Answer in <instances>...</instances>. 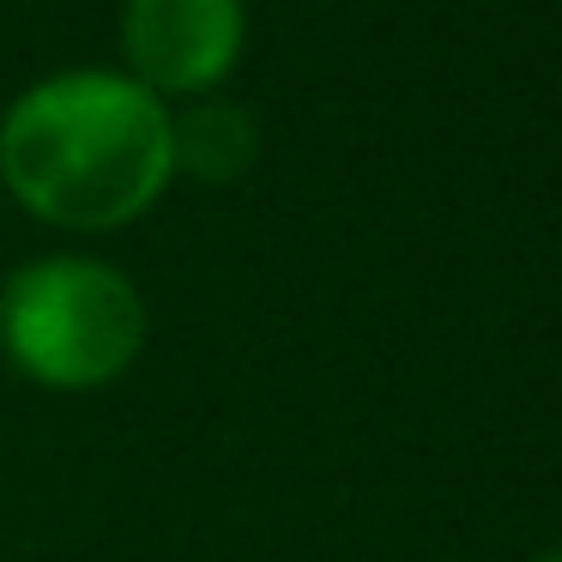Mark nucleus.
<instances>
[{
	"label": "nucleus",
	"mask_w": 562,
	"mask_h": 562,
	"mask_svg": "<svg viewBox=\"0 0 562 562\" xmlns=\"http://www.w3.org/2000/svg\"><path fill=\"white\" fill-rule=\"evenodd\" d=\"M146 345V296L91 255H43L0 284V351L43 387H103Z\"/></svg>",
	"instance_id": "f03ea898"
},
{
	"label": "nucleus",
	"mask_w": 562,
	"mask_h": 562,
	"mask_svg": "<svg viewBox=\"0 0 562 562\" xmlns=\"http://www.w3.org/2000/svg\"><path fill=\"white\" fill-rule=\"evenodd\" d=\"M170 134H176V170L200 176V182H231L260 151L255 122L236 103H194L188 115H170Z\"/></svg>",
	"instance_id": "20e7f679"
},
{
	"label": "nucleus",
	"mask_w": 562,
	"mask_h": 562,
	"mask_svg": "<svg viewBox=\"0 0 562 562\" xmlns=\"http://www.w3.org/2000/svg\"><path fill=\"white\" fill-rule=\"evenodd\" d=\"M538 562H562V550H544V557H538Z\"/></svg>",
	"instance_id": "39448f33"
},
{
	"label": "nucleus",
	"mask_w": 562,
	"mask_h": 562,
	"mask_svg": "<svg viewBox=\"0 0 562 562\" xmlns=\"http://www.w3.org/2000/svg\"><path fill=\"white\" fill-rule=\"evenodd\" d=\"M176 176V134L158 91L110 67H67L0 115V182L61 231H122Z\"/></svg>",
	"instance_id": "f257e3e1"
},
{
	"label": "nucleus",
	"mask_w": 562,
	"mask_h": 562,
	"mask_svg": "<svg viewBox=\"0 0 562 562\" xmlns=\"http://www.w3.org/2000/svg\"><path fill=\"white\" fill-rule=\"evenodd\" d=\"M248 37L243 0H127V74L158 98H200L236 67Z\"/></svg>",
	"instance_id": "7ed1b4c3"
}]
</instances>
